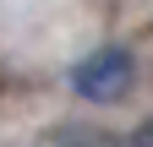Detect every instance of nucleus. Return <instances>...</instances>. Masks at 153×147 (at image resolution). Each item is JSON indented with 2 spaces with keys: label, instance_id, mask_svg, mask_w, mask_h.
Instances as JSON below:
<instances>
[{
  "label": "nucleus",
  "instance_id": "2",
  "mask_svg": "<svg viewBox=\"0 0 153 147\" xmlns=\"http://www.w3.org/2000/svg\"><path fill=\"white\" fill-rule=\"evenodd\" d=\"M131 147H153V125H142V131L131 136Z\"/></svg>",
  "mask_w": 153,
  "mask_h": 147
},
{
  "label": "nucleus",
  "instance_id": "1",
  "mask_svg": "<svg viewBox=\"0 0 153 147\" xmlns=\"http://www.w3.org/2000/svg\"><path fill=\"white\" fill-rule=\"evenodd\" d=\"M71 87L82 93L88 104H120L126 87H131V54L126 49H93L82 65L71 71Z\"/></svg>",
  "mask_w": 153,
  "mask_h": 147
},
{
  "label": "nucleus",
  "instance_id": "3",
  "mask_svg": "<svg viewBox=\"0 0 153 147\" xmlns=\"http://www.w3.org/2000/svg\"><path fill=\"white\" fill-rule=\"evenodd\" d=\"M66 147H109V142H99V136H76V142H66Z\"/></svg>",
  "mask_w": 153,
  "mask_h": 147
}]
</instances>
